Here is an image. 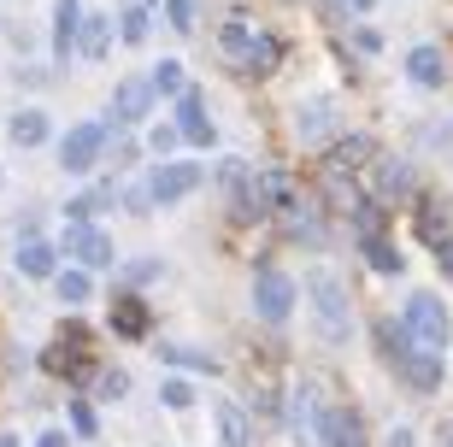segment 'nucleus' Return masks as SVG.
Returning a JSON list of instances; mask_svg holds the SVG:
<instances>
[{
  "label": "nucleus",
  "instance_id": "f257e3e1",
  "mask_svg": "<svg viewBox=\"0 0 453 447\" xmlns=\"http://www.w3.org/2000/svg\"><path fill=\"white\" fill-rule=\"evenodd\" d=\"M219 48H224V59H235V71H248V77H271V71L283 66V42L271 30H259L253 18H230L219 30Z\"/></svg>",
  "mask_w": 453,
  "mask_h": 447
},
{
  "label": "nucleus",
  "instance_id": "f03ea898",
  "mask_svg": "<svg viewBox=\"0 0 453 447\" xmlns=\"http://www.w3.org/2000/svg\"><path fill=\"white\" fill-rule=\"evenodd\" d=\"M306 306H312V324L330 348H342L353 335V306H348V289H342L330 271H306Z\"/></svg>",
  "mask_w": 453,
  "mask_h": 447
},
{
  "label": "nucleus",
  "instance_id": "7ed1b4c3",
  "mask_svg": "<svg viewBox=\"0 0 453 447\" xmlns=\"http://www.w3.org/2000/svg\"><path fill=\"white\" fill-rule=\"evenodd\" d=\"M401 330L412 335L418 348H448V335H453L448 306H441L436 295H412V300H406V312H401Z\"/></svg>",
  "mask_w": 453,
  "mask_h": 447
},
{
  "label": "nucleus",
  "instance_id": "20e7f679",
  "mask_svg": "<svg viewBox=\"0 0 453 447\" xmlns=\"http://www.w3.org/2000/svg\"><path fill=\"white\" fill-rule=\"evenodd\" d=\"M295 277H283V271H253V306H259V318H271V324H283L288 312H295Z\"/></svg>",
  "mask_w": 453,
  "mask_h": 447
},
{
  "label": "nucleus",
  "instance_id": "39448f33",
  "mask_svg": "<svg viewBox=\"0 0 453 447\" xmlns=\"http://www.w3.org/2000/svg\"><path fill=\"white\" fill-rule=\"evenodd\" d=\"M101 153H106V124H77V130L59 142V166H65L71 177H83V171L101 166Z\"/></svg>",
  "mask_w": 453,
  "mask_h": 447
},
{
  "label": "nucleus",
  "instance_id": "423d86ee",
  "mask_svg": "<svg viewBox=\"0 0 453 447\" xmlns=\"http://www.w3.org/2000/svg\"><path fill=\"white\" fill-rule=\"evenodd\" d=\"M195 189H201V166H183V159H165L148 177V200H183Z\"/></svg>",
  "mask_w": 453,
  "mask_h": 447
},
{
  "label": "nucleus",
  "instance_id": "0eeeda50",
  "mask_svg": "<svg viewBox=\"0 0 453 447\" xmlns=\"http://www.w3.org/2000/svg\"><path fill=\"white\" fill-rule=\"evenodd\" d=\"M65 253H71V259H83L88 271L118 266V259H112V242H106V230H95V224H65Z\"/></svg>",
  "mask_w": 453,
  "mask_h": 447
},
{
  "label": "nucleus",
  "instance_id": "6e6552de",
  "mask_svg": "<svg viewBox=\"0 0 453 447\" xmlns=\"http://www.w3.org/2000/svg\"><path fill=\"white\" fill-rule=\"evenodd\" d=\"M395 365H401V377L418 389V395H430L441 382V353L436 348H418V342H406L401 353H395Z\"/></svg>",
  "mask_w": 453,
  "mask_h": 447
},
{
  "label": "nucleus",
  "instance_id": "1a4fd4ad",
  "mask_svg": "<svg viewBox=\"0 0 453 447\" xmlns=\"http://www.w3.org/2000/svg\"><path fill=\"white\" fill-rule=\"evenodd\" d=\"M319 442L324 447H365V424H359V412H353V406H324Z\"/></svg>",
  "mask_w": 453,
  "mask_h": 447
},
{
  "label": "nucleus",
  "instance_id": "9d476101",
  "mask_svg": "<svg viewBox=\"0 0 453 447\" xmlns=\"http://www.w3.org/2000/svg\"><path fill=\"white\" fill-rule=\"evenodd\" d=\"M177 135H183L188 148H212V124H206L201 89H183V95H177Z\"/></svg>",
  "mask_w": 453,
  "mask_h": 447
},
{
  "label": "nucleus",
  "instance_id": "9b49d317",
  "mask_svg": "<svg viewBox=\"0 0 453 447\" xmlns=\"http://www.w3.org/2000/svg\"><path fill=\"white\" fill-rule=\"evenodd\" d=\"M371 153H377V142H371V135H342L336 148L324 153V171H330V177H353Z\"/></svg>",
  "mask_w": 453,
  "mask_h": 447
},
{
  "label": "nucleus",
  "instance_id": "f8f14e48",
  "mask_svg": "<svg viewBox=\"0 0 453 447\" xmlns=\"http://www.w3.org/2000/svg\"><path fill=\"white\" fill-rule=\"evenodd\" d=\"M212 424H219V447H253V424L235 400H212Z\"/></svg>",
  "mask_w": 453,
  "mask_h": 447
},
{
  "label": "nucleus",
  "instance_id": "ddd939ff",
  "mask_svg": "<svg viewBox=\"0 0 453 447\" xmlns=\"http://www.w3.org/2000/svg\"><path fill=\"white\" fill-rule=\"evenodd\" d=\"M153 106V89H148V77H124V83L112 89V118L118 124H130V118H142Z\"/></svg>",
  "mask_w": 453,
  "mask_h": 447
},
{
  "label": "nucleus",
  "instance_id": "4468645a",
  "mask_svg": "<svg viewBox=\"0 0 453 447\" xmlns=\"http://www.w3.org/2000/svg\"><path fill=\"white\" fill-rule=\"evenodd\" d=\"M371 189L383 200H401V195H412V171H406L401 159H377V153H371Z\"/></svg>",
  "mask_w": 453,
  "mask_h": 447
},
{
  "label": "nucleus",
  "instance_id": "2eb2a0df",
  "mask_svg": "<svg viewBox=\"0 0 453 447\" xmlns=\"http://www.w3.org/2000/svg\"><path fill=\"white\" fill-rule=\"evenodd\" d=\"M406 77L418 89H441L448 83V59H441V48H412L406 53Z\"/></svg>",
  "mask_w": 453,
  "mask_h": 447
},
{
  "label": "nucleus",
  "instance_id": "dca6fc26",
  "mask_svg": "<svg viewBox=\"0 0 453 447\" xmlns=\"http://www.w3.org/2000/svg\"><path fill=\"white\" fill-rule=\"evenodd\" d=\"M330 130H336V106L330 100H306L301 112H295V135L301 142H324Z\"/></svg>",
  "mask_w": 453,
  "mask_h": 447
},
{
  "label": "nucleus",
  "instance_id": "f3484780",
  "mask_svg": "<svg viewBox=\"0 0 453 447\" xmlns=\"http://www.w3.org/2000/svg\"><path fill=\"white\" fill-rule=\"evenodd\" d=\"M53 266H59V253L48 248V242H18V271H24V277H53Z\"/></svg>",
  "mask_w": 453,
  "mask_h": 447
},
{
  "label": "nucleus",
  "instance_id": "a211bd4d",
  "mask_svg": "<svg viewBox=\"0 0 453 447\" xmlns=\"http://www.w3.org/2000/svg\"><path fill=\"white\" fill-rule=\"evenodd\" d=\"M77 24H83V6L77 0H59V24H53V53L59 59H71V48H77Z\"/></svg>",
  "mask_w": 453,
  "mask_h": 447
},
{
  "label": "nucleus",
  "instance_id": "6ab92c4d",
  "mask_svg": "<svg viewBox=\"0 0 453 447\" xmlns=\"http://www.w3.org/2000/svg\"><path fill=\"white\" fill-rule=\"evenodd\" d=\"M106 42H112V18H83V24H77V48H83V59H101L106 53Z\"/></svg>",
  "mask_w": 453,
  "mask_h": 447
},
{
  "label": "nucleus",
  "instance_id": "aec40b11",
  "mask_svg": "<svg viewBox=\"0 0 453 447\" xmlns=\"http://www.w3.org/2000/svg\"><path fill=\"white\" fill-rule=\"evenodd\" d=\"M319 418H324L319 389H312V382H301V389H295V430H301V435H319Z\"/></svg>",
  "mask_w": 453,
  "mask_h": 447
},
{
  "label": "nucleus",
  "instance_id": "412c9836",
  "mask_svg": "<svg viewBox=\"0 0 453 447\" xmlns=\"http://www.w3.org/2000/svg\"><path fill=\"white\" fill-rule=\"evenodd\" d=\"M112 330H118V335H148V306H142L135 295H124V300L112 306Z\"/></svg>",
  "mask_w": 453,
  "mask_h": 447
},
{
  "label": "nucleus",
  "instance_id": "4be33fe9",
  "mask_svg": "<svg viewBox=\"0 0 453 447\" xmlns=\"http://www.w3.org/2000/svg\"><path fill=\"white\" fill-rule=\"evenodd\" d=\"M12 142H18V148H42V142H48V112H35V106H30V112H18L12 118Z\"/></svg>",
  "mask_w": 453,
  "mask_h": 447
},
{
  "label": "nucleus",
  "instance_id": "5701e85b",
  "mask_svg": "<svg viewBox=\"0 0 453 447\" xmlns=\"http://www.w3.org/2000/svg\"><path fill=\"white\" fill-rule=\"evenodd\" d=\"M53 289H59V300H65V306H83V300L95 295V277H88V271H59V277H53Z\"/></svg>",
  "mask_w": 453,
  "mask_h": 447
},
{
  "label": "nucleus",
  "instance_id": "b1692460",
  "mask_svg": "<svg viewBox=\"0 0 453 447\" xmlns=\"http://www.w3.org/2000/svg\"><path fill=\"white\" fill-rule=\"evenodd\" d=\"M148 89H153V95H183L188 77H183V66H177V59H159V66H153V77H148Z\"/></svg>",
  "mask_w": 453,
  "mask_h": 447
},
{
  "label": "nucleus",
  "instance_id": "393cba45",
  "mask_svg": "<svg viewBox=\"0 0 453 447\" xmlns=\"http://www.w3.org/2000/svg\"><path fill=\"white\" fill-rule=\"evenodd\" d=\"M159 359L177 365V371H219V359H212V353H195V348H159Z\"/></svg>",
  "mask_w": 453,
  "mask_h": 447
},
{
  "label": "nucleus",
  "instance_id": "a878e982",
  "mask_svg": "<svg viewBox=\"0 0 453 447\" xmlns=\"http://www.w3.org/2000/svg\"><path fill=\"white\" fill-rule=\"evenodd\" d=\"M365 259H371V271H383V277H395V271H401V253L388 248L383 235H365Z\"/></svg>",
  "mask_w": 453,
  "mask_h": 447
},
{
  "label": "nucleus",
  "instance_id": "bb28decb",
  "mask_svg": "<svg viewBox=\"0 0 453 447\" xmlns=\"http://www.w3.org/2000/svg\"><path fill=\"white\" fill-rule=\"evenodd\" d=\"M148 30H153L148 6H130V12H124V42H130V48H142V42H148Z\"/></svg>",
  "mask_w": 453,
  "mask_h": 447
},
{
  "label": "nucleus",
  "instance_id": "cd10ccee",
  "mask_svg": "<svg viewBox=\"0 0 453 447\" xmlns=\"http://www.w3.org/2000/svg\"><path fill=\"white\" fill-rule=\"evenodd\" d=\"M353 224H359V235H383V212H377V200H359V206H353Z\"/></svg>",
  "mask_w": 453,
  "mask_h": 447
},
{
  "label": "nucleus",
  "instance_id": "c85d7f7f",
  "mask_svg": "<svg viewBox=\"0 0 453 447\" xmlns=\"http://www.w3.org/2000/svg\"><path fill=\"white\" fill-rule=\"evenodd\" d=\"M418 235L430 242V248H441V242H448V230H441V206H424V218H418Z\"/></svg>",
  "mask_w": 453,
  "mask_h": 447
},
{
  "label": "nucleus",
  "instance_id": "c756f323",
  "mask_svg": "<svg viewBox=\"0 0 453 447\" xmlns=\"http://www.w3.org/2000/svg\"><path fill=\"white\" fill-rule=\"evenodd\" d=\"M165 18H171V30H195V0H165Z\"/></svg>",
  "mask_w": 453,
  "mask_h": 447
},
{
  "label": "nucleus",
  "instance_id": "7c9ffc66",
  "mask_svg": "<svg viewBox=\"0 0 453 447\" xmlns=\"http://www.w3.org/2000/svg\"><path fill=\"white\" fill-rule=\"evenodd\" d=\"M159 400H165L171 412H183V406H195V389H188V382H177V377H171L165 389H159Z\"/></svg>",
  "mask_w": 453,
  "mask_h": 447
},
{
  "label": "nucleus",
  "instance_id": "2f4dec72",
  "mask_svg": "<svg viewBox=\"0 0 453 447\" xmlns=\"http://www.w3.org/2000/svg\"><path fill=\"white\" fill-rule=\"evenodd\" d=\"M118 395H130V377L124 371H101V400H118Z\"/></svg>",
  "mask_w": 453,
  "mask_h": 447
},
{
  "label": "nucleus",
  "instance_id": "473e14b6",
  "mask_svg": "<svg viewBox=\"0 0 453 447\" xmlns=\"http://www.w3.org/2000/svg\"><path fill=\"white\" fill-rule=\"evenodd\" d=\"M177 142H183V135H177V124H159V130H153V153H159V159H171V148H177Z\"/></svg>",
  "mask_w": 453,
  "mask_h": 447
},
{
  "label": "nucleus",
  "instance_id": "72a5a7b5",
  "mask_svg": "<svg viewBox=\"0 0 453 447\" xmlns=\"http://www.w3.org/2000/svg\"><path fill=\"white\" fill-rule=\"evenodd\" d=\"M71 430H77V435H95V412H88V400H71Z\"/></svg>",
  "mask_w": 453,
  "mask_h": 447
},
{
  "label": "nucleus",
  "instance_id": "f704fd0d",
  "mask_svg": "<svg viewBox=\"0 0 453 447\" xmlns=\"http://www.w3.org/2000/svg\"><path fill=\"white\" fill-rule=\"evenodd\" d=\"M42 365H48L53 377H71V371H77V359H65V353H59V348H53V353H48V359H42Z\"/></svg>",
  "mask_w": 453,
  "mask_h": 447
},
{
  "label": "nucleus",
  "instance_id": "c9c22d12",
  "mask_svg": "<svg viewBox=\"0 0 453 447\" xmlns=\"http://www.w3.org/2000/svg\"><path fill=\"white\" fill-rule=\"evenodd\" d=\"M124 206H130V212H148L153 200H148V189H124Z\"/></svg>",
  "mask_w": 453,
  "mask_h": 447
},
{
  "label": "nucleus",
  "instance_id": "e433bc0d",
  "mask_svg": "<svg viewBox=\"0 0 453 447\" xmlns=\"http://www.w3.org/2000/svg\"><path fill=\"white\" fill-rule=\"evenodd\" d=\"M130 277H135V282H148V277H159V259H135V266H130Z\"/></svg>",
  "mask_w": 453,
  "mask_h": 447
},
{
  "label": "nucleus",
  "instance_id": "4c0bfd02",
  "mask_svg": "<svg viewBox=\"0 0 453 447\" xmlns=\"http://www.w3.org/2000/svg\"><path fill=\"white\" fill-rule=\"evenodd\" d=\"M383 447H412V430H406V424H401V430H388V442Z\"/></svg>",
  "mask_w": 453,
  "mask_h": 447
},
{
  "label": "nucleus",
  "instance_id": "58836bf2",
  "mask_svg": "<svg viewBox=\"0 0 453 447\" xmlns=\"http://www.w3.org/2000/svg\"><path fill=\"white\" fill-rule=\"evenodd\" d=\"M35 447H71V442H65L59 430H48V435H35Z\"/></svg>",
  "mask_w": 453,
  "mask_h": 447
},
{
  "label": "nucleus",
  "instance_id": "ea45409f",
  "mask_svg": "<svg viewBox=\"0 0 453 447\" xmlns=\"http://www.w3.org/2000/svg\"><path fill=\"white\" fill-rule=\"evenodd\" d=\"M441 271H448V282H453V242H441Z\"/></svg>",
  "mask_w": 453,
  "mask_h": 447
},
{
  "label": "nucleus",
  "instance_id": "a19ab883",
  "mask_svg": "<svg viewBox=\"0 0 453 447\" xmlns=\"http://www.w3.org/2000/svg\"><path fill=\"white\" fill-rule=\"evenodd\" d=\"M342 6H348V12H371V6H377V0H342Z\"/></svg>",
  "mask_w": 453,
  "mask_h": 447
},
{
  "label": "nucleus",
  "instance_id": "79ce46f5",
  "mask_svg": "<svg viewBox=\"0 0 453 447\" xmlns=\"http://www.w3.org/2000/svg\"><path fill=\"white\" fill-rule=\"evenodd\" d=\"M0 447H18V435H0Z\"/></svg>",
  "mask_w": 453,
  "mask_h": 447
},
{
  "label": "nucleus",
  "instance_id": "37998d69",
  "mask_svg": "<svg viewBox=\"0 0 453 447\" xmlns=\"http://www.w3.org/2000/svg\"><path fill=\"white\" fill-rule=\"evenodd\" d=\"M448 447H453V430H448Z\"/></svg>",
  "mask_w": 453,
  "mask_h": 447
}]
</instances>
